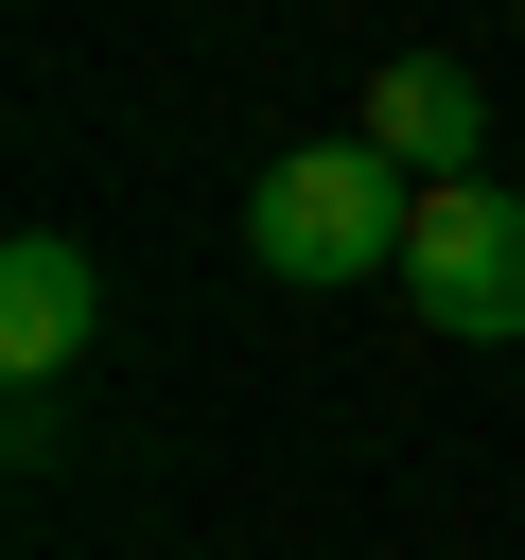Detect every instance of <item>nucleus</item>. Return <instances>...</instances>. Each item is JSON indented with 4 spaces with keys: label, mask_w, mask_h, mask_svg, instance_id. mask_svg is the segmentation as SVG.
Here are the masks:
<instances>
[{
    "label": "nucleus",
    "mask_w": 525,
    "mask_h": 560,
    "mask_svg": "<svg viewBox=\"0 0 525 560\" xmlns=\"http://www.w3.org/2000/svg\"><path fill=\"white\" fill-rule=\"evenodd\" d=\"M368 140H385V158L438 192V175H472V140H490V88H472L455 52H385V70H368Z\"/></svg>",
    "instance_id": "obj_4"
},
{
    "label": "nucleus",
    "mask_w": 525,
    "mask_h": 560,
    "mask_svg": "<svg viewBox=\"0 0 525 560\" xmlns=\"http://www.w3.org/2000/svg\"><path fill=\"white\" fill-rule=\"evenodd\" d=\"M105 332V280H88V245L70 228H18L0 245V368H18V402H52V368Z\"/></svg>",
    "instance_id": "obj_3"
},
{
    "label": "nucleus",
    "mask_w": 525,
    "mask_h": 560,
    "mask_svg": "<svg viewBox=\"0 0 525 560\" xmlns=\"http://www.w3.org/2000/svg\"><path fill=\"white\" fill-rule=\"evenodd\" d=\"M402 228H420V175L385 140H280L245 175V245L262 280H402Z\"/></svg>",
    "instance_id": "obj_1"
},
{
    "label": "nucleus",
    "mask_w": 525,
    "mask_h": 560,
    "mask_svg": "<svg viewBox=\"0 0 525 560\" xmlns=\"http://www.w3.org/2000/svg\"><path fill=\"white\" fill-rule=\"evenodd\" d=\"M402 298L438 315V332H525V192H490V175H438L420 192V228H402Z\"/></svg>",
    "instance_id": "obj_2"
}]
</instances>
